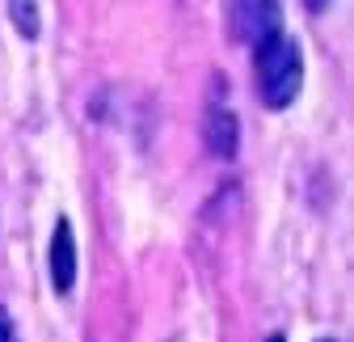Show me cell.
<instances>
[{"instance_id": "1", "label": "cell", "mask_w": 354, "mask_h": 342, "mask_svg": "<svg viewBox=\"0 0 354 342\" xmlns=\"http://www.w3.org/2000/svg\"><path fill=\"white\" fill-rule=\"evenodd\" d=\"M253 72H257V98L270 110H287L304 89V55L299 42L287 30L253 38Z\"/></svg>"}, {"instance_id": "2", "label": "cell", "mask_w": 354, "mask_h": 342, "mask_svg": "<svg viewBox=\"0 0 354 342\" xmlns=\"http://www.w3.org/2000/svg\"><path fill=\"white\" fill-rule=\"evenodd\" d=\"M203 140H207V152L219 156V161H232L241 152V123H236V114L224 102L207 106V114H203Z\"/></svg>"}, {"instance_id": "3", "label": "cell", "mask_w": 354, "mask_h": 342, "mask_svg": "<svg viewBox=\"0 0 354 342\" xmlns=\"http://www.w3.org/2000/svg\"><path fill=\"white\" fill-rule=\"evenodd\" d=\"M47 262H51V283L59 296L72 291L76 283V241H72V224L59 216L55 220V237H51V249H47Z\"/></svg>"}, {"instance_id": "4", "label": "cell", "mask_w": 354, "mask_h": 342, "mask_svg": "<svg viewBox=\"0 0 354 342\" xmlns=\"http://www.w3.org/2000/svg\"><path fill=\"white\" fill-rule=\"evenodd\" d=\"M236 5H241V21H245L249 38L283 30V0H236Z\"/></svg>"}, {"instance_id": "5", "label": "cell", "mask_w": 354, "mask_h": 342, "mask_svg": "<svg viewBox=\"0 0 354 342\" xmlns=\"http://www.w3.org/2000/svg\"><path fill=\"white\" fill-rule=\"evenodd\" d=\"M9 17L21 30V38H38V5L34 0H9Z\"/></svg>"}, {"instance_id": "6", "label": "cell", "mask_w": 354, "mask_h": 342, "mask_svg": "<svg viewBox=\"0 0 354 342\" xmlns=\"http://www.w3.org/2000/svg\"><path fill=\"white\" fill-rule=\"evenodd\" d=\"M0 342H21L17 338V325H13V317H9L5 305H0Z\"/></svg>"}, {"instance_id": "7", "label": "cell", "mask_w": 354, "mask_h": 342, "mask_svg": "<svg viewBox=\"0 0 354 342\" xmlns=\"http://www.w3.org/2000/svg\"><path fill=\"white\" fill-rule=\"evenodd\" d=\"M304 5H308V9H313V13H325V9L333 5V0H304Z\"/></svg>"}, {"instance_id": "8", "label": "cell", "mask_w": 354, "mask_h": 342, "mask_svg": "<svg viewBox=\"0 0 354 342\" xmlns=\"http://www.w3.org/2000/svg\"><path fill=\"white\" fill-rule=\"evenodd\" d=\"M266 342H287V338H283V334H270V338H266Z\"/></svg>"}, {"instance_id": "9", "label": "cell", "mask_w": 354, "mask_h": 342, "mask_svg": "<svg viewBox=\"0 0 354 342\" xmlns=\"http://www.w3.org/2000/svg\"><path fill=\"white\" fill-rule=\"evenodd\" d=\"M173 342H186V338H173Z\"/></svg>"}, {"instance_id": "10", "label": "cell", "mask_w": 354, "mask_h": 342, "mask_svg": "<svg viewBox=\"0 0 354 342\" xmlns=\"http://www.w3.org/2000/svg\"><path fill=\"white\" fill-rule=\"evenodd\" d=\"M325 342H337V338H325Z\"/></svg>"}]
</instances>
